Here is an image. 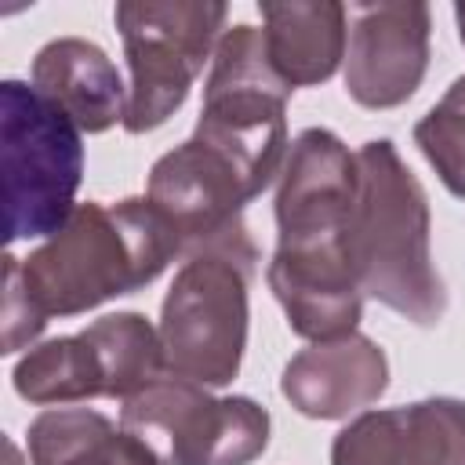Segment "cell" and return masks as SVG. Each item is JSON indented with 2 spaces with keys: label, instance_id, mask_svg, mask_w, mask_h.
<instances>
[{
  "label": "cell",
  "instance_id": "obj_19",
  "mask_svg": "<svg viewBox=\"0 0 465 465\" xmlns=\"http://www.w3.org/2000/svg\"><path fill=\"white\" fill-rule=\"evenodd\" d=\"M414 145L440 174L443 189L465 200V73L414 124Z\"/></svg>",
  "mask_w": 465,
  "mask_h": 465
},
{
  "label": "cell",
  "instance_id": "obj_7",
  "mask_svg": "<svg viewBox=\"0 0 465 465\" xmlns=\"http://www.w3.org/2000/svg\"><path fill=\"white\" fill-rule=\"evenodd\" d=\"M287 98L291 87L272 69L262 29L236 22L214 47L193 134L236 153L269 185L272 178H280L291 149Z\"/></svg>",
  "mask_w": 465,
  "mask_h": 465
},
{
  "label": "cell",
  "instance_id": "obj_11",
  "mask_svg": "<svg viewBox=\"0 0 465 465\" xmlns=\"http://www.w3.org/2000/svg\"><path fill=\"white\" fill-rule=\"evenodd\" d=\"M331 465H465V400L363 411L334 436Z\"/></svg>",
  "mask_w": 465,
  "mask_h": 465
},
{
  "label": "cell",
  "instance_id": "obj_4",
  "mask_svg": "<svg viewBox=\"0 0 465 465\" xmlns=\"http://www.w3.org/2000/svg\"><path fill=\"white\" fill-rule=\"evenodd\" d=\"M229 7L218 0H124L113 22L131 69L124 131L163 127L189 98L193 80L214 58Z\"/></svg>",
  "mask_w": 465,
  "mask_h": 465
},
{
  "label": "cell",
  "instance_id": "obj_9",
  "mask_svg": "<svg viewBox=\"0 0 465 465\" xmlns=\"http://www.w3.org/2000/svg\"><path fill=\"white\" fill-rule=\"evenodd\" d=\"M356 153L327 131L305 127L294 134L276 185V247L316 251L345 247L349 211L356 203Z\"/></svg>",
  "mask_w": 465,
  "mask_h": 465
},
{
  "label": "cell",
  "instance_id": "obj_21",
  "mask_svg": "<svg viewBox=\"0 0 465 465\" xmlns=\"http://www.w3.org/2000/svg\"><path fill=\"white\" fill-rule=\"evenodd\" d=\"M454 22H458V36H461V44H465V4L454 7Z\"/></svg>",
  "mask_w": 465,
  "mask_h": 465
},
{
  "label": "cell",
  "instance_id": "obj_20",
  "mask_svg": "<svg viewBox=\"0 0 465 465\" xmlns=\"http://www.w3.org/2000/svg\"><path fill=\"white\" fill-rule=\"evenodd\" d=\"M4 356L18 352V349H33V341L44 334L47 316L36 309V302L29 298L25 283H22V258H15L11 251L4 254Z\"/></svg>",
  "mask_w": 465,
  "mask_h": 465
},
{
  "label": "cell",
  "instance_id": "obj_13",
  "mask_svg": "<svg viewBox=\"0 0 465 465\" xmlns=\"http://www.w3.org/2000/svg\"><path fill=\"white\" fill-rule=\"evenodd\" d=\"M269 291L276 294L287 327L309 341H331L356 331L363 316V291L352 276L345 247L283 251L276 247L265 265Z\"/></svg>",
  "mask_w": 465,
  "mask_h": 465
},
{
  "label": "cell",
  "instance_id": "obj_10",
  "mask_svg": "<svg viewBox=\"0 0 465 465\" xmlns=\"http://www.w3.org/2000/svg\"><path fill=\"white\" fill-rule=\"evenodd\" d=\"M432 11L418 0H385L352 7L345 47V91L363 109H396L411 102L429 69Z\"/></svg>",
  "mask_w": 465,
  "mask_h": 465
},
{
  "label": "cell",
  "instance_id": "obj_12",
  "mask_svg": "<svg viewBox=\"0 0 465 465\" xmlns=\"http://www.w3.org/2000/svg\"><path fill=\"white\" fill-rule=\"evenodd\" d=\"M389 389V356L385 349L352 331L331 341H309L298 349L283 374L280 392L283 400L312 418V421H341L371 411Z\"/></svg>",
  "mask_w": 465,
  "mask_h": 465
},
{
  "label": "cell",
  "instance_id": "obj_8",
  "mask_svg": "<svg viewBox=\"0 0 465 465\" xmlns=\"http://www.w3.org/2000/svg\"><path fill=\"white\" fill-rule=\"evenodd\" d=\"M120 425L163 465H251L269 447L272 418L251 396H211L178 374H163L124 400Z\"/></svg>",
  "mask_w": 465,
  "mask_h": 465
},
{
  "label": "cell",
  "instance_id": "obj_3",
  "mask_svg": "<svg viewBox=\"0 0 465 465\" xmlns=\"http://www.w3.org/2000/svg\"><path fill=\"white\" fill-rule=\"evenodd\" d=\"M4 240H47L76 211L84 131L33 84H0Z\"/></svg>",
  "mask_w": 465,
  "mask_h": 465
},
{
  "label": "cell",
  "instance_id": "obj_1",
  "mask_svg": "<svg viewBox=\"0 0 465 465\" xmlns=\"http://www.w3.org/2000/svg\"><path fill=\"white\" fill-rule=\"evenodd\" d=\"M356 174L345 254L363 298L418 327H436L447 312V283L432 262L425 185L389 138H371L356 149Z\"/></svg>",
  "mask_w": 465,
  "mask_h": 465
},
{
  "label": "cell",
  "instance_id": "obj_18",
  "mask_svg": "<svg viewBox=\"0 0 465 465\" xmlns=\"http://www.w3.org/2000/svg\"><path fill=\"white\" fill-rule=\"evenodd\" d=\"M105 371V400H131L167 374L163 338L142 312H105L84 327Z\"/></svg>",
  "mask_w": 465,
  "mask_h": 465
},
{
  "label": "cell",
  "instance_id": "obj_14",
  "mask_svg": "<svg viewBox=\"0 0 465 465\" xmlns=\"http://www.w3.org/2000/svg\"><path fill=\"white\" fill-rule=\"evenodd\" d=\"M33 87L51 98L84 134H102L124 124L127 87L116 62L84 36L47 40L33 58Z\"/></svg>",
  "mask_w": 465,
  "mask_h": 465
},
{
  "label": "cell",
  "instance_id": "obj_16",
  "mask_svg": "<svg viewBox=\"0 0 465 465\" xmlns=\"http://www.w3.org/2000/svg\"><path fill=\"white\" fill-rule=\"evenodd\" d=\"M33 465H163L149 443L94 407H47L29 421Z\"/></svg>",
  "mask_w": 465,
  "mask_h": 465
},
{
  "label": "cell",
  "instance_id": "obj_17",
  "mask_svg": "<svg viewBox=\"0 0 465 465\" xmlns=\"http://www.w3.org/2000/svg\"><path fill=\"white\" fill-rule=\"evenodd\" d=\"M11 385L25 403L69 407L105 396V371L98 349L84 331L33 345L11 371Z\"/></svg>",
  "mask_w": 465,
  "mask_h": 465
},
{
  "label": "cell",
  "instance_id": "obj_5",
  "mask_svg": "<svg viewBox=\"0 0 465 465\" xmlns=\"http://www.w3.org/2000/svg\"><path fill=\"white\" fill-rule=\"evenodd\" d=\"M262 193V178L243 160L200 134H189L163 153L145 185L149 203L167 218L185 258L229 254L251 265H258V247L247 232L243 211Z\"/></svg>",
  "mask_w": 465,
  "mask_h": 465
},
{
  "label": "cell",
  "instance_id": "obj_6",
  "mask_svg": "<svg viewBox=\"0 0 465 465\" xmlns=\"http://www.w3.org/2000/svg\"><path fill=\"white\" fill-rule=\"evenodd\" d=\"M258 265L229 254L185 258L160 305L167 374L222 389L247 352V291Z\"/></svg>",
  "mask_w": 465,
  "mask_h": 465
},
{
  "label": "cell",
  "instance_id": "obj_2",
  "mask_svg": "<svg viewBox=\"0 0 465 465\" xmlns=\"http://www.w3.org/2000/svg\"><path fill=\"white\" fill-rule=\"evenodd\" d=\"M178 254L182 243L149 196L87 200L76 203L54 236L22 258V283L47 320L80 316L142 291Z\"/></svg>",
  "mask_w": 465,
  "mask_h": 465
},
{
  "label": "cell",
  "instance_id": "obj_15",
  "mask_svg": "<svg viewBox=\"0 0 465 465\" xmlns=\"http://www.w3.org/2000/svg\"><path fill=\"white\" fill-rule=\"evenodd\" d=\"M265 54L280 80L294 87L327 84L345 62L349 7L338 0H265L258 4Z\"/></svg>",
  "mask_w": 465,
  "mask_h": 465
}]
</instances>
